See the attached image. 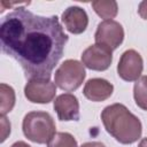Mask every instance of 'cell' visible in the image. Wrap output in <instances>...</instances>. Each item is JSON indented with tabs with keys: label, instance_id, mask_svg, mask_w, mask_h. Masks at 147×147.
<instances>
[{
	"label": "cell",
	"instance_id": "277c9868",
	"mask_svg": "<svg viewBox=\"0 0 147 147\" xmlns=\"http://www.w3.org/2000/svg\"><path fill=\"white\" fill-rule=\"evenodd\" d=\"M85 77L86 72L84 64L77 60L69 59L56 69L54 74V83L59 88L65 92H72L83 84Z\"/></svg>",
	"mask_w": 147,
	"mask_h": 147
},
{
	"label": "cell",
	"instance_id": "7c38bea8",
	"mask_svg": "<svg viewBox=\"0 0 147 147\" xmlns=\"http://www.w3.org/2000/svg\"><path fill=\"white\" fill-rule=\"evenodd\" d=\"M92 8L105 21L114 18L118 13V5L114 0H96L92 1Z\"/></svg>",
	"mask_w": 147,
	"mask_h": 147
},
{
	"label": "cell",
	"instance_id": "d6986e66",
	"mask_svg": "<svg viewBox=\"0 0 147 147\" xmlns=\"http://www.w3.org/2000/svg\"><path fill=\"white\" fill-rule=\"evenodd\" d=\"M10 147H31V146L29 144H26L25 141H16Z\"/></svg>",
	"mask_w": 147,
	"mask_h": 147
},
{
	"label": "cell",
	"instance_id": "5b68a950",
	"mask_svg": "<svg viewBox=\"0 0 147 147\" xmlns=\"http://www.w3.org/2000/svg\"><path fill=\"white\" fill-rule=\"evenodd\" d=\"M56 94V85L47 78L29 79L24 86V95L32 103H49Z\"/></svg>",
	"mask_w": 147,
	"mask_h": 147
},
{
	"label": "cell",
	"instance_id": "30bf717a",
	"mask_svg": "<svg viewBox=\"0 0 147 147\" xmlns=\"http://www.w3.org/2000/svg\"><path fill=\"white\" fill-rule=\"evenodd\" d=\"M61 20H62L65 29L72 34L83 33L88 25L87 13L78 6L68 7L62 13Z\"/></svg>",
	"mask_w": 147,
	"mask_h": 147
},
{
	"label": "cell",
	"instance_id": "5bb4252c",
	"mask_svg": "<svg viewBox=\"0 0 147 147\" xmlns=\"http://www.w3.org/2000/svg\"><path fill=\"white\" fill-rule=\"evenodd\" d=\"M133 98L136 105L142 110H147V76H141L133 86Z\"/></svg>",
	"mask_w": 147,
	"mask_h": 147
},
{
	"label": "cell",
	"instance_id": "7a4b0ae2",
	"mask_svg": "<svg viewBox=\"0 0 147 147\" xmlns=\"http://www.w3.org/2000/svg\"><path fill=\"white\" fill-rule=\"evenodd\" d=\"M101 121L106 131L121 144L130 145L141 138L140 119L122 103L107 106L101 111Z\"/></svg>",
	"mask_w": 147,
	"mask_h": 147
},
{
	"label": "cell",
	"instance_id": "3957f363",
	"mask_svg": "<svg viewBox=\"0 0 147 147\" xmlns=\"http://www.w3.org/2000/svg\"><path fill=\"white\" fill-rule=\"evenodd\" d=\"M24 136L36 144H48L56 133V125L53 117L46 111H30L22 122Z\"/></svg>",
	"mask_w": 147,
	"mask_h": 147
},
{
	"label": "cell",
	"instance_id": "ffe728a7",
	"mask_svg": "<svg viewBox=\"0 0 147 147\" xmlns=\"http://www.w3.org/2000/svg\"><path fill=\"white\" fill-rule=\"evenodd\" d=\"M138 147H147V137L144 138V139H141V141L139 142Z\"/></svg>",
	"mask_w": 147,
	"mask_h": 147
},
{
	"label": "cell",
	"instance_id": "6da1fadb",
	"mask_svg": "<svg viewBox=\"0 0 147 147\" xmlns=\"http://www.w3.org/2000/svg\"><path fill=\"white\" fill-rule=\"evenodd\" d=\"M68 40L56 15L40 16L18 7L1 18V49L18 62L29 79H51Z\"/></svg>",
	"mask_w": 147,
	"mask_h": 147
},
{
	"label": "cell",
	"instance_id": "8992f818",
	"mask_svg": "<svg viewBox=\"0 0 147 147\" xmlns=\"http://www.w3.org/2000/svg\"><path fill=\"white\" fill-rule=\"evenodd\" d=\"M94 39L95 44L106 46L110 51H114L118 48L124 40V29L117 21H102L98 24Z\"/></svg>",
	"mask_w": 147,
	"mask_h": 147
},
{
	"label": "cell",
	"instance_id": "ba28073f",
	"mask_svg": "<svg viewBox=\"0 0 147 147\" xmlns=\"http://www.w3.org/2000/svg\"><path fill=\"white\" fill-rule=\"evenodd\" d=\"M144 69L141 55L134 49L125 51L118 61L117 74L125 82H136L140 78Z\"/></svg>",
	"mask_w": 147,
	"mask_h": 147
},
{
	"label": "cell",
	"instance_id": "4fadbf2b",
	"mask_svg": "<svg viewBox=\"0 0 147 147\" xmlns=\"http://www.w3.org/2000/svg\"><path fill=\"white\" fill-rule=\"evenodd\" d=\"M0 98H1L0 111H1V116H5L6 114L10 113L15 106L16 96H15L14 88L5 83H1L0 84Z\"/></svg>",
	"mask_w": 147,
	"mask_h": 147
},
{
	"label": "cell",
	"instance_id": "9c48e42d",
	"mask_svg": "<svg viewBox=\"0 0 147 147\" xmlns=\"http://www.w3.org/2000/svg\"><path fill=\"white\" fill-rule=\"evenodd\" d=\"M54 110L60 121H78L79 119V101L71 93H63L55 98Z\"/></svg>",
	"mask_w": 147,
	"mask_h": 147
},
{
	"label": "cell",
	"instance_id": "9a60e30c",
	"mask_svg": "<svg viewBox=\"0 0 147 147\" xmlns=\"http://www.w3.org/2000/svg\"><path fill=\"white\" fill-rule=\"evenodd\" d=\"M47 147H78V144L71 133L56 132L48 141Z\"/></svg>",
	"mask_w": 147,
	"mask_h": 147
},
{
	"label": "cell",
	"instance_id": "e0dca14e",
	"mask_svg": "<svg viewBox=\"0 0 147 147\" xmlns=\"http://www.w3.org/2000/svg\"><path fill=\"white\" fill-rule=\"evenodd\" d=\"M138 13H139V15H140L141 18H144V20L147 21V0L141 1V2L139 3Z\"/></svg>",
	"mask_w": 147,
	"mask_h": 147
},
{
	"label": "cell",
	"instance_id": "52a82bcc",
	"mask_svg": "<svg viewBox=\"0 0 147 147\" xmlns=\"http://www.w3.org/2000/svg\"><path fill=\"white\" fill-rule=\"evenodd\" d=\"M113 62V51L108 47L94 44L88 46L82 54V63L84 67L94 71L107 70Z\"/></svg>",
	"mask_w": 147,
	"mask_h": 147
},
{
	"label": "cell",
	"instance_id": "8fae6325",
	"mask_svg": "<svg viewBox=\"0 0 147 147\" xmlns=\"http://www.w3.org/2000/svg\"><path fill=\"white\" fill-rule=\"evenodd\" d=\"M113 92V84L103 78H91L85 83V86L83 88V94L85 95V98L94 102L107 100L111 96Z\"/></svg>",
	"mask_w": 147,
	"mask_h": 147
},
{
	"label": "cell",
	"instance_id": "ac0fdd59",
	"mask_svg": "<svg viewBox=\"0 0 147 147\" xmlns=\"http://www.w3.org/2000/svg\"><path fill=\"white\" fill-rule=\"evenodd\" d=\"M80 147H106V146L100 141H88V142H84Z\"/></svg>",
	"mask_w": 147,
	"mask_h": 147
},
{
	"label": "cell",
	"instance_id": "2e32d148",
	"mask_svg": "<svg viewBox=\"0 0 147 147\" xmlns=\"http://www.w3.org/2000/svg\"><path fill=\"white\" fill-rule=\"evenodd\" d=\"M1 127H2L1 142H3L7 139V136L10 134V122H8L5 116H1Z\"/></svg>",
	"mask_w": 147,
	"mask_h": 147
}]
</instances>
